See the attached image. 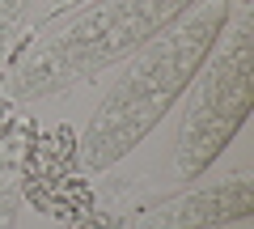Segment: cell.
Here are the masks:
<instances>
[{
	"mask_svg": "<svg viewBox=\"0 0 254 229\" xmlns=\"http://www.w3.org/2000/svg\"><path fill=\"white\" fill-rule=\"evenodd\" d=\"M229 26V0H199L178 21L153 34L144 47L131 51L119 81L98 102L93 119L81 132V161L85 170H106L123 161L157 123L174 110V102L190 89L208 51L220 43Z\"/></svg>",
	"mask_w": 254,
	"mask_h": 229,
	"instance_id": "cell-1",
	"label": "cell"
},
{
	"mask_svg": "<svg viewBox=\"0 0 254 229\" xmlns=\"http://www.w3.org/2000/svg\"><path fill=\"white\" fill-rule=\"evenodd\" d=\"M195 0H98L85 4L72 21H64L47 38H38L0 93L9 102H38L64 93L81 81H93L119 64L123 55L144 47L153 34H161L170 21H178Z\"/></svg>",
	"mask_w": 254,
	"mask_h": 229,
	"instance_id": "cell-2",
	"label": "cell"
},
{
	"mask_svg": "<svg viewBox=\"0 0 254 229\" xmlns=\"http://www.w3.org/2000/svg\"><path fill=\"white\" fill-rule=\"evenodd\" d=\"M250 64H254V17L242 13L229 34L208 51L190 76V98L174 132V174L199 178L229 149L250 115Z\"/></svg>",
	"mask_w": 254,
	"mask_h": 229,
	"instance_id": "cell-3",
	"label": "cell"
},
{
	"mask_svg": "<svg viewBox=\"0 0 254 229\" xmlns=\"http://www.w3.org/2000/svg\"><path fill=\"white\" fill-rule=\"evenodd\" d=\"M254 208L250 174H233L225 183H208L195 191H182L174 200H161L140 217L136 229H220L246 221Z\"/></svg>",
	"mask_w": 254,
	"mask_h": 229,
	"instance_id": "cell-4",
	"label": "cell"
},
{
	"mask_svg": "<svg viewBox=\"0 0 254 229\" xmlns=\"http://www.w3.org/2000/svg\"><path fill=\"white\" fill-rule=\"evenodd\" d=\"M17 212H21V170L17 153L4 149L0 153V229H17Z\"/></svg>",
	"mask_w": 254,
	"mask_h": 229,
	"instance_id": "cell-5",
	"label": "cell"
},
{
	"mask_svg": "<svg viewBox=\"0 0 254 229\" xmlns=\"http://www.w3.org/2000/svg\"><path fill=\"white\" fill-rule=\"evenodd\" d=\"M38 0H0V68H4V60H9V51L17 47L21 30H26L30 13H34Z\"/></svg>",
	"mask_w": 254,
	"mask_h": 229,
	"instance_id": "cell-6",
	"label": "cell"
}]
</instances>
